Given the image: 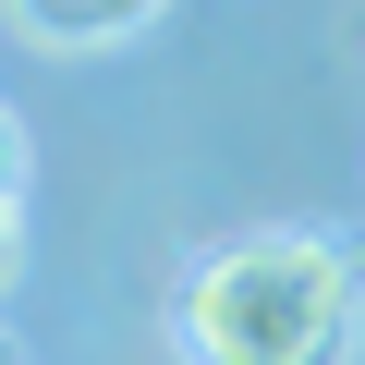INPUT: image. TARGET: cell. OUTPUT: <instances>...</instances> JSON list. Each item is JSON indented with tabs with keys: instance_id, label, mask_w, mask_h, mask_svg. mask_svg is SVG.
Returning <instances> with one entry per match:
<instances>
[{
	"instance_id": "cell-1",
	"label": "cell",
	"mask_w": 365,
	"mask_h": 365,
	"mask_svg": "<svg viewBox=\"0 0 365 365\" xmlns=\"http://www.w3.org/2000/svg\"><path fill=\"white\" fill-rule=\"evenodd\" d=\"M182 365H353L365 341V256L329 232H232L170 292Z\"/></svg>"
},
{
	"instance_id": "cell-2",
	"label": "cell",
	"mask_w": 365,
	"mask_h": 365,
	"mask_svg": "<svg viewBox=\"0 0 365 365\" xmlns=\"http://www.w3.org/2000/svg\"><path fill=\"white\" fill-rule=\"evenodd\" d=\"M170 13V0H13V25L37 37V49H122V37H146Z\"/></svg>"
},
{
	"instance_id": "cell-3",
	"label": "cell",
	"mask_w": 365,
	"mask_h": 365,
	"mask_svg": "<svg viewBox=\"0 0 365 365\" xmlns=\"http://www.w3.org/2000/svg\"><path fill=\"white\" fill-rule=\"evenodd\" d=\"M13 207H25V122L0 110V220H13Z\"/></svg>"
},
{
	"instance_id": "cell-4",
	"label": "cell",
	"mask_w": 365,
	"mask_h": 365,
	"mask_svg": "<svg viewBox=\"0 0 365 365\" xmlns=\"http://www.w3.org/2000/svg\"><path fill=\"white\" fill-rule=\"evenodd\" d=\"M13 256H25V244H13V220H0V280H13Z\"/></svg>"
},
{
	"instance_id": "cell-5",
	"label": "cell",
	"mask_w": 365,
	"mask_h": 365,
	"mask_svg": "<svg viewBox=\"0 0 365 365\" xmlns=\"http://www.w3.org/2000/svg\"><path fill=\"white\" fill-rule=\"evenodd\" d=\"M0 365H25V353H13V341H0Z\"/></svg>"
}]
</instances>
